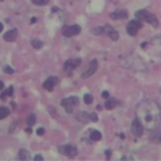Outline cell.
<instances>
[{
  "label": "cell",
  "mask_w": 161,
  "mask_h": 161,
  "mask_svg": "<svg viewBox=\"0 0 161 161\" xmlns=\"http://www.w3.org/2000/svg\"><path fill=\"white\" fill-rule=\"evenodd\" d=\"M137 119L146 129H155L161 123V110L155 101H144L137 107Z\"/></svg>",
  "instance_id": "cell-1"
},
{
  "label": "cell",
  "mask_w": 161,
  "mask_h": 161,
  "mask_svg": "<svg viewBox=\"0 0 161 161\" xmlns=\"http://www.w3.org/2000/svg\"><path fill=\"white\" fill-rule=\"evenodd\" d=\"M92 34L93 35H97V36H108L111 40H114V42H116V40H119V32L111 27V26H99V27H94L92 29Z\"/></svg>",
  "instance_id": "cell-2"
},
{
  "label": "cell",
  "mask_w": 161,
  "mask_h": 161,
  "mask_svg": "<svg viewBox=\"0 0 161 161\" xmlns=\"http://www.w3.org/2000/svg\"><path fill=\"white\" fill-rule=\"evenodd\" d=\"M136 17L137 19L139 21H146L147 23H150L151 26H153V27H157L158 26V19L157 17L153 14V13L148 12V10H144V9H141L136 13Z\"/></svg>",
  "instance_id": "cell-3"
},
{
  "label": "cell",
  "mask_w": 161,
  "mask_h": 161,
  "mask_svg": "<svg viewBox=\"0 0 161 161\" xmlns=\"http://www.w3.org/2000/svg\"><path fill=\"white\" fill-rule=\"evenodd\" d=\"M79 103V98L77 97H69V98H63L61 101V106L66 110L67 114H72L74 108Z\"/></svg>",
  "instance_id": "cell-4"
},
{
  "label": "cell",
  "mask_w": 161,
  "mask_h": 161,
  "mask_svg": "<svg viewBox=\"0 0 161 161\" xmlns=\"http://www.w3.org/2000/svg\"><path fill=\"white\" fill-rule=\"evenodd\" d=\"M143 27V25H142V21L139 19H133L128 23L126 26V32L130 35V36H136L138 34V31Z\"/></svg>",
  "instance_id": "cell-5"
},
{
  "label": "cell",
  "mask_w": 161,
  "mask_h": 161,
  "mask_svg": "<svg viewBox=\"0 0 161 161\" xmlns=\"http://www.w3.org/2000/svg\"><path fill=\"white\" fill-rule=\"evenodd\" d=\"M58 151L62 155H66L67 157H70V158H72V157H75L77 155V148L72 144H62V146L58 147Z\"/></svg>",
  "instance_id": "cell-6"
},
{
  "label": "cell",
  "mask_w": 161,
  "mask_h": 161,
  "mask_svg": "<svg viewBox=\"0 0 161 161\" xmlns=\"http://www.w3.org/2000/svg\"><path fill=\"white\" fill-rule=\"evenodd\" d=\"M81 32V27L79 25H71V26H64L62 29V34L66 37H71V36H76Z\"/></svg>",
  "instance_id": "cell-7"
},
{
  "label": "cell",
  "mask_w": 161,
  "mask_h": 161,
  "mask_svg": "<svg viewBox=\"0 0 161 161\" xmlns=\"http://www.w3.org/2000/svg\"><path fill=\"white\" fill-rule=\"evenodd\" d=\"M144 131V126L142 125V123L139 121V119H134L131 123V133L134 137H142Z\"/></svg>",
  "instance_id": "cell-8"
},
{
  "label": "cell",
  "mask_w": 161,
  "mask_h": 161,
  "mask_svg": "<svg viewBox=\"0 0 161 161\" xmlns=\"http://www.w3.org/2000/svg\"><path fill=\"white\" fill-rule=\"evenodd\" d=\"M97 69H98V61H97V59H92V61L89 62V64H88V69L81 74V77H83V79L90 77L93 74L97 71Z\"/></svg>",
  "instance_id": "cell-9"
},
{
  "label": "cell",
  "mask_w": 161,
  "mask_h": 161,
  "mask_svg": "<svg viewBox=\"0 0 161 161\" xmlns=\"http://www.w3.org/2000/svg\"><path fill=\"white\" fill-rule=\"evenodd\" d=\"M80 64H81V58H72V59H69V61H66L64 64H63V70L64 71H72L75 70L76 67H79Z\"/></svg>",
  "instance_id": "cell-10"
},
{
  "label": "cell",
  "mask_w": 161,
  "mask_h": 161,
  "mask_svg": "<svg viewBox=\"0 0 161 161\" xmlns=\"http://www.w3.org/2000/svg\"><path fill=\"white\" fill-rule=\"evenodd\" d=\"M57 83H58V79L54 77V76H50V77H48L45 81L43 83V86H44L45 90H48V92H53V89H54V85H56Z\"/></svg>",
  "instance_id": "cell-11"
},
{
  "label": "cell",
  "mask_w": 161,
  "mask_h": 161,
  "mask_svg": "<svg viewBox=\"0 0 161 161\" xmlns=\"http://www.w3.org/2000/svg\"><path fill=\"white\" fill-rule=\"evenodd\" d=\"M110 18H112V19H125V18H128V10L123 9V10L112 12L110 14Z\"/></svg>",
  "instance_id": "cell-12"
},
{
  "label": "cell",
  "mask_w": 161,
  "mask_h": 161,
  "mask_svg": "<svg viewBox=\"0 0 161 161\" xmlns=\"http://www.w3.org/2000/svg\"><path fill=\"white\" fill-rule=\"evenodd\" d=\"M17 36H18V31L16 29H13V30H9L4 34V40L5 42H16Z\"/></svg>",
  "instance_id": "cell-13"
},
{
  "label": "cell",
  "mask_w": 161,
  "mask_h": 161,
  "mask_svg": "<svg viewBox=\"0 0 161 161\" xmlns=\"http://www.w3.org/2000/svg\"><path fill=\"white\" fill-rule=\"evenodd\" d=\"M75 119L77 120V121L83 123V124H86L89 121V114H86L85 111H79L75 116Z\"/></svg>",
  "instance_id": "cell-14"
},
{
  "label": "cell",
  "mask_w": 161,
  "mask_h": 161,
  "mask_svg": "<svg viewBox=\"0 0 161 161\" xmlns=\"http://www.w3.org/2000/svg\"><path fill=\"white\" fill-rule=\"evenodd\" d=\"M119 104V101L117 99H115V98H107V101H106V103H104V107L107 110H112V108H115V107Z\"/></svg>",
  "instance_id": "cell-15"
},
{
  "label": "cell",
  "mask_w": 161,
  "mask_h": 161,
  "mask_svg": "<svg viewBox=\"0 0 161 161\" xmlns=\"http://www.w3.org/2000/svg\"><path fill=\"white\" fill-rule=\"evenodd\" d=\"M18 158L19 160H30L31 158V155L29 151H26V150H21L18 152Z\"/></svg>",
  "instance_id": "cell-16"
},
{
  "label": "cell",
  "mask_w": 161,
  "mask_h": 161,
  "mask_svg": "<svg viewBox=\"0 0 161 161\" xmlns=\"http://www.w3.org/2000/svg\"><path fill=\"white\" fill-rule=\"evenodd\" d=\"M89 136H90V139H92V141H99V139L102 138V134H101V131H98V130H92Z\"/></svg>",
  "instance_id": "cell-17"
},
{
  "label": "cell",
  "mask_w": 161,
  "mask_h": 161,
  "mask_svg": "<svg viewBox=\"0 0 161 161\" xmlns=\"http://www.w3.org/2000/svg\"><path fill=\"white\" fill-rule=\"evenodd\" d=\"M9 108L8 107H0V120L5 119L7 116H9Z\"/></svg>",
  "instance_id": "cell-18"
},
{
  "label": "cell",
  "mask_w": 161,
  "mask_h": 161,
  "mask_svg": "<svg viewBox=\"0 0 161 161\" xmlns=\"http://www.w3.org/2000/svg\"><path fill=\"white\" fill-rule=\"evenodd\" d=\"M26 123H27L29 126H32V125L36 123V116H35V114H30V115L27 116V119H26Z\"/></svg>",
  "instance_id": "cell-19"
},
{
  "label": "cell",
  "mask_w": 161,
  "mask_h": 161,
  "mask_svg": "<svg viewBox=\"0 0 161 161\" xmlns=\"http://www.w3.org/2000/svg\"><path fill=\"white\" fill-rule=\"evenodd\" d=\"M151 141L161 144V131H157V133L152 134V136H151Z\"/></svg>",
  "instance_id": "cell-20"
},
{
  "label": "cell",
  "mask_w": 161,
  "mask_h": 161,
  "mask_svg": "<svg viewBox=\"0 0 161 161\" xmlns=\"http://www.w3.org/2000/svg\"><path fill=\"white\" fill-rule=\"evenodd\" d=\"M31 45H32L35 49H42V48H43V42L34 39V40H31Z\"/></svg>",
  "instance_id": "cell-21"
},
{
  "label": "cell",
  "mask_w": 161,
  "mask_h": 161,
  "mask_svg": "<svg viewBox=\"0 0 161 161\" xmlns=\"http://www.w3.org/2000/svg\"><path fill=\"white\" fill-rule=\"evenodd\" d=\"M35 5H47L50 0H31Z\"/></svg>",
  "instance_id": "cell-22"
},
{
  "label": "cell",
  "mask_w": 161,
  "mask_h": 161,
  "mask_svg": "<svg viewBox=\"0 0 161 161\" xmlns=\"http://www.w3.org/2000/svg\"><path fill=\"white\" fill-rule=\"evenodd\" d=\"M84 102H85L86 104L93 103V96H92V94H85V96H84Z\"/></svg>",
  "instance_id": "cell-23"
},
{
  "label": "cell",
  "mask_w": 161,
  "mask_h": 161,
  "mask_svg": "<svg viewBox=\"0 0 161 161\" xmlns=\"http://www.w3.org/2000/svg\"><path fill=\"white\" fill-rule=\"evenodd\" d=\"M3 71L5 72V74H14V70L12 69V67H9V66H4V69H3Z\"/></svg>",
  "instance_id": "cell-24"
},
{
  "label": "cell",
  "mask_w": 161,
  "mask_h": 161,
  "mask_svg": "<svg viewBox=\"0 0 161 161\" xmlns=\"http://www.w3.org/2000/svg\"><path fill=\"white\" fill-rule=\"evenodd\" d=\"M89 120H90V121H93V123H97L98 121V116L96 114H90L89 115Z\"/></svg>",
  "instance_id": "cell-25"
},
{
  "label": "cell",
  "mask_w": 161,
  "mask_h": 161,
  "mask_svg": "<svg viewBox=\"0 0 161 161\" xmlns=\"http://www.w3.org/2000/svg\"><path fill=\"white\" fill-rule=\"evenodd\" d=\"M36 133H37V136H43V134L45 133V130H44V128H39Z\"/></svg>",
  "instance_id": "cell-26"
},
{
  "label": "cell",
  "mask_w": 161,
  "mask_h": 161,
  "mask_svg": "<svg viewBox=\"0 0 161 161\" xmlns=\"http://www.w3.org/2000/svg\"><path fill=\"white\" fill-rule=\"evenodd\" d=\"M34 160H35V161H43V160H44V157H43L42 155H36V156L34 157Z\"/></svg>",
  "instance_id": "cell-27"
},
{
  "label": "cell",
  "mask_w": 161,
  "mask_h": 161,
  "mask_svg": "<svg viewBox=\"0 0 161 161\" xmlns=\"http://www.w3.org/2000/svg\"><path fill=\"white\" fill-rule=\"evenodd\" d=\"M108 97H110V93H108V92H102V98L107 99Z\"/></svg>",
  "instance_id": "cell-28"
},
{
  "label": "cell",
  "mask_w": 161,
  "mask_h": 161,
  "mask_svg": "<svg viewBox=\"0 0 161 161\" xmlns=\"http://www.w3.org/2000/svg\"><path fill=\"white\" fill-rule=\"evenodd\" d=\"M12 94H13V88L10 86V88L7 90V96H12Z\"/></svg>",
  "instance_id": "cell-29"
},
{
  "label": "cell",
  "mask_w": 161,
  "mask_h": 161,
  "mask_svg": "<svg viewBox=\"0 0 161 161\" xmlns=\"http://www.w3.org/2000/svg\"><path fill=\"white\" fill-rule=\"evenodd\" d=\"M106 156H107V160L110 158V156H111V151H110V150H107V151H106Z\"/></svg>",
  "instance_id": "cell-30"
},
{
  "label": "cell",
  "mask_w": 161,
  "mask_h": 161,
  "mask_svg": "<svg viewBox=\"0 0 161 161\" xmlns=\"http://www.w3.org/2000/svg\"><path fill=\"white\" fill-rule=\"evenodd\" d=\"M3 89H4V83L0 80V90H3Z\"/></svg>",
  "instance_id": "cell-31"
},
{
  "label": "cell",
  "mask_w": 161,
  "mask_h": 161,
  "mask_svg": "<svg viewBox=\"0 0 161 161\" xmlns=\"http://www.w3.org/2000/svg\"><path fill=\"white\" fill-rule=\"evenodd\" d=\"M3 27H4V26H3V23H2V22H0V32H2V31H3Z\"/></svg>",
  "instance_id": "cell-32"
},
{
  "label": "cell",
  "mask_w": 161,
  "mask_h": 161,
  "mask_svg": "<svg viewBox=\"0 0 161 161\" xmlns=\"http://www.w3.org/2000/svg\"><path fill=\"white\" fill-rule=\"evenodd\" d=\"M26 131H27V133H31V131H32V129H31V128H27V130H26Z\"/></svg>",
  "instance_id": "cell-33"
},
{
  "label": "cell",
  "mask_w": 161,
  "mask_h": 161,
  "mask_svg": "<svg viewBox=\"0 0 161 161\" xmlns=\"http://www.w3.org/2000/svg\"><path fill=\"white\" fill-rule=\"evenodd\" d=\"M0 2H4V0H0Z\"/></svg>",
  "instance_id": "cell-34"
},
{
  "label": "cell",
  "mask_w": 161,
  "mask_h": 161,
  "mask_svg": "<svg viewBox=\"0 0 161 161\" xmlns=\"http://www.w3.org/2000/svg\"><path fill=\"white\" fill-rule=\"evenodd\" d=\"M160 93H161V88H160Z\"/></svg>",
  "instance_id": "cell-35"
}]
</instances>
